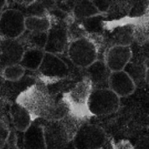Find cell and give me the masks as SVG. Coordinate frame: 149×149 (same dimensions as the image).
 <instances>
[{"label": "cell", "mask_w": 149, "mask_h": 149, "mask_svg": "<svg viewBox=\"0 0 149 149\" xmlns=\"http://www.w3.org/2000/svg\"><path fill=\"white\" fill-rule=\"evenodd\" d=\"M15 103L27 111L33 122L38 119L59 121L68 113L64 103H56L43 84L28 87L18 95Z\"/></svg>", "instance_id": "6da1fadb"}, {"label": "cell", "mask_w": 149, "mask_h": 149, "mask_svg": "<svg viewBox=\"0 0 149 149\" xmlns=\"http://www.w3.org/2000/svg\"><path fill=\"white\" fill-rule=\"evenodd\" d=\"M92 90L91 82L85 77L63 95L61 101L72 117L78 120L91 117L88 111V100Z\"/></svg>", "instance_id": "7a4b0ae2"}, {"label": "cell", "mask_w": 149, "mask_h": 149, "mask_svg": "<svg viewBox=\"0 0 149 149\" xmlns=\"http://www.w3.org/2000/svg\"><path fill=\"white\" fill-rule=\"evenodd\" d=\"M42 127L47 149H65L79 127L68 115L61 120L48 121Z\"/></svg>", "instance_id": "3957f363"}, {"label": "cell", "mask_w": 149, "mask_h": 149, "mask_svg": "<svg viewBox=\"0 0 149 149\" xmlns=\"http://www.w3.org/2000/svg\"><path fill=\"white\" fill-rule=\"evenodd\" d=\"M66 52L71 63L82 68L90 66L97 61L98 56L96 43L85 36L70 41Z\"/></svg>", "instance_id": "277c9868"}, {"label": "cell", "mask_w": 149, "mask_h": 149, "mask_svg": "<svg viewBox=\"0 0 149 149\" xmlns=\"http://www.w3.org/2000/svg\"><path fill=\"white\" fill-rule=\"evenodd\" d=\"M120 98L109 88L93 89L88 100L90 116H106L118 111Z\"/></svg>", "instance_id": "5b68a950"}, {"label": "cell", "mask_w": 149, "mask_h": 149, "mask_svg": "<svg viewBox=\"0 0 149 149\" xmlns=\"http://www.w3.org/2000/svg\"><path fill=\"white\" fill-rule=\"evenodd\" d=\"M37 71L38 77L43 84H49L66 78L69 74V68L66 63L58 55L45 52Z\"/></svg>", "instance_id": "8992f818"}, {"label": "cell", "mask_w": 149, "mask_h": 149, "mask_svg": "<svg viewBox=\"0 0 149 149\" xmlns=\"http://www.w3.org/2000/svg\"><path fill=\"white\" fill-rule=\"evenodd\" d=\"M75 149H102L106 142V134L100 127L93 124L80 125L73 138Z\"/></svg>", "instance_id": "52a82bcc"}, {"label": "cell", "mask_w": 149, "mask_h": 149, "mask_svg": "<svg viewBox=\"0 0 149 149\" xmlns=\"http://www.w3.org/2000/svg\"><path fill=\"white\" fill-rule=\"evenodd\" d=\"M51 27L47 32V42L44 51L58 55L67 50L69 44L68 21L51 20Z\"/></svg>", "instance_id": "ba28073f"}, {"label": "cell", "mask_w": 149, "mask_h": 149, "mask_svg": "<svg viewBox=\"0 0 149 149\" xmlns=\"http://www.w3.org/2000/svg\"><path fill=\"white\" fill-rule=\"evenodd\" d=\"M26 31L25 16L20 11L7 9L0 15V37L17 39Z\"/></svg>", "instance_id": "9c48e42d"}, {"label": "cell", "mask_w": 149, "mask_h": 149, "mask_svg": "<svg viewBox=\"0 0 149 149\" xmlns=\"http://www.w3.org/2000/svg\"><path fill=\"white\" fill-rule=\"evenodd\" d=\"M132 52L130 46L113 45L106 51L104 62L111 72L123 71L131 61Z\"/></svg>", "instance_id": "30bf717a"}, {"label": "cell", "mask_w": 149, "mask_h": 149, "mask_svg": "<svg viewBox=\"0 0 149 149\" xmlns=\"http://www.w3.org/2000/svg\"><path fill=\"white\" fill-rule=\"evenodd\" d=\"M25 47L18 39L0 37V63L2 66L19 64Z\"/></svg>", "instance_id": "8fae6325"}, {"label": "cell", "mask_w": 149, "mask_h": 149, "mask_svg": "<svg viewBox=\"0 0 149 149\" xmlns=\"http://www.w3.org/2000/svg\"><path fill=\"white\" fill-rule=\"evenodd\" d=\"M108 88L121 98L132 95L136 89V85L125 71H120L111 73Z\"/></svg>", "instance_id": "7c38bea8"}, {"label": "cell", "mask_w": 149, "mask_h": 149, "mask_svg": "<svg viewBox=\"0 0 149 149\" xmlns=\"http://www.w3.org/2000/svg\"><path fill=\"white\" fill-rule=\"evenodd\" d=\"M85 69L86 77L91 82L93 89L108 88L109 79L111 72L104 61L97 59Z\"/></svg>", "instance_id": "4fadbf2b"}, {"label": "cell", "mask_w": 149, "mask_h": 149, "mask_svg": "<svg viewBox=\"0 0 149 149\" xmlns=\"http://www.w3.org/2000/svg\"><path fill=\"white\" fill-rule=\"evenodd\" d=\"M23 132L24 149H47L42 125L33 122Z\"/></svg>", "instance_id": "5bb4252c"}, {"label": "cell", "mask_w": 149, "mask_h": 149, "mask_svg": "<svg viewBox=\"0 0 149 149\" xmlns=\"http://www.w3.org/2000/svg\"><path fill=\"white\" fill-rule=\"evenodd\" d=\"M10 115L15 128L20 132H25L33 122L27 111L16 103L10 108Z\"/></svg>", "instance_id": "9a60e30c"}, {"label": "cell", "mask_w": 149, "mask_h": 149, "mask_svg": "<svg viewBox=\"0 0 149 149\" xmlns=\"http://www.w3.org/2000/svg\"><path fill=\"white\" fill-rule=\"evenodd\" d=\"M45 52L42 49L34 48L26 49L19 64L25 70L37 71L42 62Z\"/></svg>", "instance_id": "2e32d148"}, {"label": "cell", "mask_w": 149, "mask_h": 149, "mask_svg": "<svg viewBox=\"0 0 149 149\" xmlns=\"http://www.w3.org/2000/svg\"><path fill=\"white\" fill-rule=\"evenodd\" d=\"M27 31V33H23L18 40L23 45L26 49V46L27 48H34L44 50L47 42V33H39V32H31Z\"/></svg>", "instance_id": "e0dca14e"}, {"label": "cell", "mask_w": 149, "mask_h": 149, "mask_svg": "<svg viewBox=\"0 0 149 149\" xmlns=\"http://www.w3.org/2000/svg\"><path fill=\"white\" fill-rule=\"evenodd\" d=\"M51 27V21L46 16L29 15L25 17L26 30L31 32L47 33Z\"/></svg>", "instance_id": "ac0fdd59"}, {"label": "cell", "mask_w": 149, "mask_h": 149, "mask_svg": "<svg viewBox=\"0 0 149 149\" xmlns=\"http://www.w3.org/2000/svg\"><path fill=\"white\" fill-rule=\"evenodd\" d=\"M98 15H100V13L95 7L93 1H76L72 10V15L74 18L79 20H85Z\"/></svg>", "instance_id": "d6986e66"}, {"label": "cell", "mask_w": 149, "mask_h": 149, "mask_svg": "<svg viewBox=\"0 0 149 149\" xmlns=\"http://www.w3.org/2000/svg\"><path fill=\"white\" fill-rule=\"evenodd\" d=\"M127 74L132 79V81L137 85L143 81H148V65L147 63L141 64L138 63L130 62L125 69Z\"/></svg>", "instance_id": "ffe728a7"}, {"label": "cell", "mask_w": 149, "mask_h": 149, "mask_svg": "<svg viewBox=\"0 0 149 149\" xmlns=\"http://www.w3.org/2000/svg\"><path fill=\"white\" fill-rule=\"evenodd\" d=\"M134 29L129 25L120 26L118 30L112 35L113 45H122V46H130L134 39Z\"/></svg>", "instance_id": "44dd1931"}, {"label": "cell", "mask_w": 149, "mask_h": 149, "mask_svg": "<svg viewBox=\"0 0 149 149\" xmlns=\"http://www.w3.org/2000/svg\"><path fill=\"white\" fill-rule=\"evenodd\" d=\"M26 73V70L20 65H8L3 68L2 77L5 80L8 81H18L21 79Z\"/></svg>", "instance_id": "7402d4cb"}, {"label": "cell", "mask_w": 149, "mask_h": 149, "mask_svg": "<svg viewBox=\"0 0 149 149\" xmlns=\"http://www.w3.org/2000/svg\"><path fill=\"white\" fill-rule=\"evenodd\" d=\"M104 15L100 14L98 15L81 20L82 29L90 33H99L103 30V20Z\"/></svg>", "instance_id": "603a6c76"}, {"label": "cell", "mask_w": 149, "mask_h": 149, "mask_svg": "<svg viewBox=\"0 0 149 149\" xmlns=\"http://www.w3.org/2000/svg\"><path fill=\"white\" fill-rule=\"evenodd\" d=\"M113 1H105V0H97V1H93L95 7L97 10L100 14L105 15L109 11Z\"/></svg>", "instance_id": "cb8c5ba5"}, {"label": "cell", "mask_w": 149, "mask_h": 149, "mask_svg": "<svg viewBox=\"0 0 149 149\" xmlns=\"http://www.w3.org/2000/svg\"><path fill=\"white\" fill-rule=\"evenodd\" d=\"M10 132L4 122L0 121V149H1L7 143Z\"/></svg>", "instance_id": "d4e9b609"}, {"label": "cell", "mask_w": 149, "mask_h": 149, "mask_svg": "<svg viewBox=\"0 0 149 149\" xmlns=\"http://www.w3.org/2000/svg\"><path fill=\"white\" fill-rule=\"evenodd\" d=\"M113 149H134V148L129 141L121 140L119 142L113 143Z\"/></svg>", "instance_id": "484cf974"}, {"label": "cell", "mask_w": 149, "mask_h": 149, "mask_svg": "<svg viewBox=\"0 0 149 149\" xmlns=\"http://www.w3.org/2000/svg\"><path fill=\"white\" fill-rule=\"evenodd\" d=\"M7 142H9L8 148L7 149H20L16 143V138L13 134H10Z\"/></svg>", "instance_id": "4316f807"}, {"label": "cell", "mask_w": 149, "mask_h": 149, "mask_svg": "<svg viewBox=\"0 0 149 149\" xmlns=\"http://www.w3.org/2000/svg\"><path fill=\"white\" fill-rule=\"evenodd\" d=\"M5 1H0V13H1V12H2L1 11V10H2V8L3 7H4V4H5Z\"/></svg>", "instance_id": "83f0119b"}, {"label": "cell", "mask_w": 149, "mask_h": 149, "mask_svg": "<svg viewBox=\"0 0 149 149\" xmlns=\"http://www.w3.org/2000/svg\"><path fill=\"white\" fill-rule=\"evenodd\" d=\"M1 13H0V15H1Z\"/></svg>", "instance_id": "f1b7e54d"}, {"label": "cell", "mask_w": 149, "mask_h": 149, "mask_svg": "<svg viewBox=\"0 0 149 149\" xmlns=\"http://www.w3.org/2000/svg\"><path fill=\"white\" fill-rule=\"evenodd\" d=\"M0 91H1V88H0Z\"/></svg>", "instance_id": "f546056e"}]
</instances>
